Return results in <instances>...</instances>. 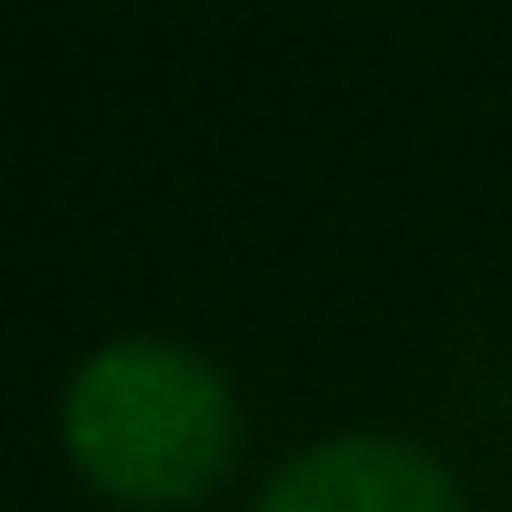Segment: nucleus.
<instances>
[{
  "label": "nucleus",
  "instance_id": "f257e3e1",
  "mask_svg": "<svg viewBox=\"0 0 512 512\" xmlns=\"http://www.w3.org/2000/svg\"><path fill=\"white\" fill-rule=\"evenodd\" d=\"M67 452L115 500L175 506L217 488L235 458L229 386L175 344H109L67 392Z\"/></svg>",
  "mask_w": 512,
  "mask_h": 512
},
{
  "label": "nucleus",
  "instance_id": "f03ea898",
  "mask_svg": "<svg viewBox=\"0 0 512 512\" xmlns=\"http://www.w3.org/2000/svg\"><path fill=\"white\" fill-rule=\"evenodd\" d=\"M260 512H464L458 482L410 440L344 434L302 452Z\"/></svg>",
  "mask_w": 512,
  "mask_h": 512
}]
</instances>
